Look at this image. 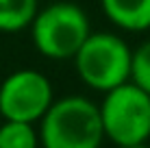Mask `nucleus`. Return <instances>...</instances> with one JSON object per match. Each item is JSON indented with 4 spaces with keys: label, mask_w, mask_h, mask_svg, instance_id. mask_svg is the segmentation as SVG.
<instances>
[{
    "label": "nucleus",
    "mask_w": 150,
    "mask_h": 148,
    "mask_svg": "<svg viewBox=\"0 0 150 148\" xmlns=\"http://www.w3.org/2000/svg\"><path fill=\"white\" fill-rule=\"evenodd\" d=\"M37 133L41 148H100L105 140L100 107L83 96L52 100Z\"/></svg>",
    "instance_id": "nucleus-1"
},
{
    "label": "nucleus",
    "mask_w": 150,
    "mask_h": 148,
    "mask_svg": "<svg viewBox=\"0 0 150 148\" xmlns=\"http://www.w3.org/2000/svg\"><path fill=\"white\" fill-rule=\"evenodd\" d=\"M91 33L89 18L74 2H52L39 9L30 22V37L39 55L72 59Z\"/></svg>",
    "instance_id": "nucleus-2"
},
{
    "label": "nucleus",
    "mask_w": 150,
    "mask_h": 148,
    "mask_svg": "<svg viewBox=\"0 0 150 148\" xmlns=\"http://www.w3.org/2000/svg\"><path fill=\"white\" fill-rule=\"evenodd\" d=\"M72 59L81 81L96 91H109L131 81L133 50L115 33H89Z\"/></svg>",
    "instance_id": "nucleus-3"
},
{
    "label": "nucleus",
    "mask_w": 150,
    "mask_h": 148,
    "mask_svg": "<svg viewBox=\"0 0 150 148\" xmlns=\"http://www.w3.org/2000/svg\"><path fill=\"white\" fill-rule=\"evenodd\" d=\"M100 120L105 137L115 146L144 144L150 137V94L133 81L105 91Z\"/></svg>",
    "instance_id": "nucleus-4"
},
{
    "label": "nucleus",
    "mask_w": 150,
    "mask_h": 148,
    "mask_svg": "<svg viewBox=\"0 0 150 148\" xmlns=\"http://www.w3.org/2000/svg\"><path fill=\"white\" fill-rule=\"evenodd\" d=\"M52 100V83L39 70H15L0 83V115L4 120L35 124Z\"/></svg>",
    "instance_id": "nucleus-5"
},
{
    "label": "nucleus",
    "mask_w": 150,
    "mask_h": 148,
    "mask_svg": "<svg viewBox=\"0 0 150 148\" xmlns=\"http://www.w3.org/2000/svg\"><path fill=\"white\" fill-rule=\"evenodd\" d=\"M102 11L122 30L142 33L150 28V0H100Z\"/></svg>",
    "instance_id": "nucleus-6"
},
{
    "label": "nucleus",
    "mask_w": 150,
    "mask_h": 148,
    "mask_svg": "<svg viewBox=\"0 0 150 148\" xmlns=\"http://www.w3.org/2000/svg\"><path fill=\"white\" fill-rule=\"evenodd\" d=\"M37 11V0H0V33H20L28 28Z\"/></svg>",
    "instance_id": "nucleus-7"
},
{
    "label": "nucleus",
    "mask_w": 150,
    "mask_h": 148,
    "mask_svg": "<svg viewBox=\"0 0 150 148\" xmlns=\"http://www.w3.org/2000/svg\"><path fill=\"white\" fill-rule=\"evenodd\" d=\"M0 148H39V133L30 122L4 120L0 124Z\"/></svg>",
    "instance_id": "nucleus-8"
},
{
    "label": "nucleus",
    "mask_w": 150,
    "mask_h": 148,
    "mask_svg": "<svg viewBox=\"0 0 150 148\" xmlns=\"http://www.w3.org/2000/svg\"><path fill=\"white\" fill-rule=\"evenodd\" d=\"M131 81L139 85L146 94H150V39L133 50Z\"/></svg>",
    "instance_id": "nucleus-9"
},
{
    "label": "nucleus",
    "mask_w": 150,
    "mask_h": 148,
    "mask_svg": "<svg viewBox=\"0 0 150 148\" xmlns=\"http://www.w3.org/2000/svg\"><path fill=\"white\" fill-rule=\"evenodd\" d=\"M117 148H148V146L144 142V144H126V146H117Z\"/></svg>",
    "instance_id": "nucleus-10"
}]
</instances>
